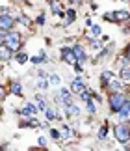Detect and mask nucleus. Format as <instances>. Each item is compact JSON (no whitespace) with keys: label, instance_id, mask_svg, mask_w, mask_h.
Wrapping results in <instances>:
<instances>
[{"label":"nucleus","instance_id":"1","mask_svg":"<svg viewBox=\"0 0 130 151\" xmlns=\"http://www.w3.org/2000/svg\"><path fill=\"white\" fill-rule=\"evenodd\" d=\"M125 101H126L125 93H121V91H111V95H110V110L111 112H119V108L125 104Z\"/></svg>","mask_w":130,"mask_h":151},{"label":"nucleus","instance_id":"2","mask_svg":"<svg viewBox=\"0 0 130 151\" xmlns=\"http://www.w3.org/2000/svg\"><path fill=\"white\" fill-rule=\"evenodd\" d=\"M114 132H115V138H117L121 144H126V142L130 140V127H128L126 123H123V121H121L119 125H115Z\"/></svg>","mask_w":130,"mask_h":151},{"label":"nucleus","instance_id":"3","mask_svg":"<svg viewBox=\"0 0 130 151\" xmlns=\"http://www.w3.org/2000/svg\"><path fill=\"white\" fill-rule=\"evenodd\" d=\"M4 43H6V47H9L11 50H17L21 47V34L19 32H8L4 36Z\"/></svg>","mask_w":130,"mask_h":151},{"label":"nucleus","instance_id":"4","mask_svg":"<svg viewBox=\"0 0 130 151\" xmlns=\"http://www.w3.org/2000/svg\"><path fill=\"white\" fill-rule=\"evenodd\" d=\"M13 24H15V21L11 19L9 15H6V13H0V34L2 36H6L11 28H13Z\"/></svg>","mask_w":130,"mask_h":151},{"label":"nucleus","instance_id":"5","mask_svg":"<svg viewBox=\"0 0 130 151\" xmlns=\"http://www.w3.org/2000/svg\"><path fill=\"white\" fill-rule=\"evenodd\" d=\"M117 114H119V118H121L123 123H128V121H130V103L125 101V104L119 108V112H117Z\"/></svg>","mask_w":130,"mask_h":151},{"label":"nucleus","instance_id":"6","mask_svg":"<svg viewBox=\"0 0 130 151\" xmlns=\"http://www.w3.org/2000/svg\"><path fill=\"white\" fill-rule=\"evenodd\" d=\"M61 56H63V60L67 62V63H76V56H74V52L73 49H61Z\"/></svg>","mask_w":130,"mask_h":151},{"label":"nucleus","instance_id":"7","mask_svg":"<svg viewBox=\"0 0 130 151\" xmlns=\"http://www.w3.org/2000/svg\"><path fill=\"white\" fill-rule=\"evenodd\" d=\"M73 52H74V56H76V62H80V63L86 62V58H87V56H86V50L82 49L80 45H74V47H73Z\"/></svg>","mask_w":130,"mask_h":151},{"label":"nucleus","instance_id":"8","mask_svg":"<svg viewBox=\"0 0 130 151\" xmlns=\"http://www.w3.org/2000/svg\"><path fill=\"white\" fill-rule=\"evenodd\" d=\"M86 90V84L82 82L80 78H76V80H73V84H71V91L73 93H82V91Z\"/></svg>","mask_w":130,"mask_h":151},{"label":"nucleus","instance_id":"9","mask_svg":"<svg viewBox=\"0 0 130 151\" xmlns=\"http://www.w3.org/2000/svg\"><path fill=\"white\" fill-rule=\"evenodd\" d=\"M11 52H13V50H11L9 47H6V45H0V60H2V62H8L9 58H11Z\"/></svg>","mask_w":130,"mask_h":151},{"label":"nucleus","instance_id":"10","mask_svg":"<svg viewBox=\"0 0 130 151\" xmlns=\"http://www.w3.org/2000/svg\"><path fill=\"white\" fill-rule=\"evenodd\" d=\"M115 22H121V21H126L128 19V11H115Z\"/></svg>","mask_w":130,"mask_h":151},{"label":"nucleus","instance_id":"11","mask_svg":"<svg viewBox=\"0 0 130 151\" xmlns=\"http://www.w3.org/2000/svg\"><path fill=\"white\" fill-rule=\"evenodd\" d=\"M30 60L34 63H46V56H45V52H41L39 56H34V58H30Z\"/></svg>","mask_w":130,"mask_h":151},{"label":"nucleus","instance_id":"12","mask_svg":"<svg viewBox=\"0 0 130 151\" xmlns=\"http://www.w3.org/2000/svg\"><path fill=\"white\" fill-rule=\"evenodd\" d=\"M11 93L15 95H22V86L19 82H13V86H11Z\"/></svg>","mask_w":130,"mask_h":151},{"label":"nucleus","instance_id":"13","mask_svg":"<svg viewBox=\"0 0 130 151\" xmlns=\"http://www.w3.org/2000/svg\"><path fill=\"white\" fill-rule=\"evenodd\" d=\"M22 114H24V116H30V114H37V108H35L34 104H26V108L22 110Z\"/></svg>","mask_w":130,"mask_h":151},{"label":"nucleus","instance_id":"14","mask_svg":"<svg viewBox=\"0 0 130 151\" xmlns=\"http://www.w3.org/2000/svg\"><path fill=\"white\" fill-rule=\"evenodd\" d=\"M121 78L123 80H130V67H123L121 69Z\"/></svg>","mask_w":130,"mask_h":151},{"label":"nucleus","instance_id":"15","mask_svg":"<svg viewBox=\"0 0 130 151\" xmlns=\"http://www.w3.org/2000/svg\"><path fill=\"white\" fill-rule=\"evenodd\" d=\"M74 17H76V15H74V11H73V9H69V11H67V21H65V26H69L71 22L74 21Z\"/></svg>","mask_w":130,"mask_h":151},{"label":"nucleus","instance_id":"16","mask_svg":"<svg viewBox=\"0 0 130 151\" xmlns=\"http://www.w3.org/2000/svg\"><path fill=\"white\" fill-rule=\"evenodd\" d=\"M108 80H111V73H110V71H104V73H102V84L108 86Z\"/></svg>","mask_w":130,"mask_h":151},{"label":"nucleus","instance_id":"17","mask_svg":"<svg viewBox=\"0 0 130 151\" xmlns=\"http://www.w3.org/2000/svg\"><path fill=\"white\" fill-rule=\"evenodd\" d=\"M15 60H17V62H19V63H24V62L28 60V56L24 54V52H19V54H17V56H15Z\"/></svg>","mask_w":130,"mask_h":151},{"label":"nucleus","instance_id":"18","mask_svg":"<svg viewBox=\"0 0 130 151\" xmlns=\"http://www.w3.org/2000/svg\"><path fill=\"white\" fill-rule=\"evenodd\" d=\"M45 112H46V119H49V121H52V119H56V112H54V110L46 108Z\"/></svg>","mask_w":130,"mask_h":151},{"label":"nucleus","instance_id":"19","mask_svg":"<svg viewBox=\"0 0 130 151\" xmlns=\"http://www.w3.org/2000/svg\"><path fill=\"white\" fill-rule=\"evenodd\" d=\"M108 90H111V91H119V90H121V84L114 80V82H110V88H108Z\"/></svg>","mask_w":130,"mask_h":151},{"label":"nucleus","instance_id":"20","mask_svg":"<svg viewBox=\"0 0 130 151\" xmlns=\"http://www.w3.org/2000/svg\"><path fill=\"white\" fill-rule=\"evenodd\" d=\"M49 84H60V77H58V75H52V77L49 78Z\"/></svg>","mask_w":130,"mask_h":151},{"label":"nucleus","instance_id":"21","mask_svg":"<svg viewBox=\"0 0 130 151\" xmlns=\"http://www.w3.org/2000/svg\"><path fill=\"white\" fill-rule=\"evenodd\" d=\"M91 34H93L95 37H97V36H100V28H99L97 24H95V26H91Z\"/></svg>","mask_w":130,"mask_h":151},{"label":"nucleus","instance_id":"22","mask_svg":"<svg viewBox=\"0 0 130 151\" xmlns=\"http://www.w3.org/2000/svg\"><path fill=\"white\" fill-rule=\"evenodd\" d=\"M87 112H89V114H95L97 112V108H95V104H93V103H87Z\"/></svg>","mask_w":130,"mask_h":151},{"label":"nucleus","instance_id":"23","mask_svg":"<svg viewBox=\"0 0 130 151\" xmlns=\"http://www.w3.org/2000/svg\"><path fill=\"white\" fill-rule=\"evenodd\" d=\"M106 132H108V129H106V127H102V129H100V132H99V138H100V140H104V138H106Z\"/></svg>","mask_w":130,"mask_h":151},{"label":"nucleus","instance_id":"24","mask_svg":"<svg viewBox=\"0 0 130 151\" xmlns=\"http://www.w3.org/2000/svg\"><path fill=\"white\" fill-rule=\"evenodd\" d=\"M50 136L54 138V140H58V138H60V132H58L56 129H52V131H50Z\"/></svg>","mask_w":130,"mask_h":151},{"label":"nucleus","instance_id":"25","mask_svg":"<svg viewBox=\"0 0 130 151\" xmlns=\"http://www.w3.org/2000/svg\"><path fill=\"white\" fill-rule=\"evenodd\" d=\"M39 88L41 90H46V88H49V82H46V80H41V82H39Z\"/></svg>","mask_w":130,"mask_h":151},{"label":"nucleus","instance_id":"26","mask_svg":"<svg viewBox=\"0 0 130 151\" xmlns=\"http://www.w3.org/2000/svg\"><path fill=\"white\" fill-rule=\"evenodd\" d=\"M37 77H39V78H45V77H46V73L43 71V69H39V71H37Z\"/></svg>","mask_w":130,"mask_h":151},{"label":"nucleus","instance_id":"27","mask_svg":"<svg viewBox=\"0 0 130 151\" xmlns=\"http://www.w3.org/2000/svg\"><path fill=\"white\" fill-rule=\"evenodd\" d=\"M125 56H126V58H128V60H130V45H128V47L125 49Z\"/></svg>","mask_w":130,"mask_h":151},{"label":"nucleus","instance_id":"28","mask_svg":"<svg viewBox=\"0 0 130 151\" xmlns=\"http://www.w3.org/2000/svg\"><path fill=\"white\" fill-rule=\"evenodd\" d=\"M4 43V36H2V34H0V45H2Z\"/></svg>","mask_w":130,"mask_h":151},{"label":"nucleus","instance_id":"29","mask_svg":"<svg viewBox=\"0 0 130 151\" xmlns=\"http://www.w3.org/2000/svg\"><path fill=\"white\" fill-rule=\"evenodd\" d=\"M17 2H26V0H17Z\"/></svg>","mask_w":130,"mask_h":151},{"label":"nucleus","instance_id":"30","mask_svg":"<svg viewBox=\"0 0 130 151\" xmlns=\"http://www.w3.org/2000/svg\"><path fill=\"white\" fill-rule=\"evenodd\" d=\"M123 2H125V0H123Z\"/></svg>","mask_w":130,"mask_h":151}]
</instances>
